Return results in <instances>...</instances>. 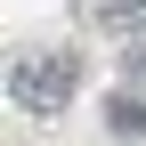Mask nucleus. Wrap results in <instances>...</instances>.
Returning <instances> with one entry per match:
<instances>
[{"label": "nucleus", "mask_w": 146, "mask_h": 146, "mask_svg": "<svg viewBox=\"0 0 146 146\" xmlns=\"http://www.w3.org/2000/svg\"><path fill=\"white\" fill-rule=\"evenodd\" d=\"M73 89H81V65H73L65 49H25V57L8 65V98L25 106V114H57Z\"/></svg>", "instance_id": "nucleus-1"}, {"label": "nucleus", "mask_w": 146, "mask_h": 146, "mask_svg": "<svg viewBox=\"0 0 146 146\" xmlns=\"http://www.w3.org/2000/svg\"><path fill=\"white\" fill-rule=\"evenodd\" d=\"M89 25H98V33H122V41H138V33H146V0H89Z\"/></svg>", "instance_id": "nucleus-2"}, {"label": "nucleus", "mask_w": 146, "mask_h": 146, "mask_svg": "<svg viewBox=\"0 0 146 146\" xmlns=\"http://www.w3.org/2000/svg\"><path fill=\"white\" fill-rule=\"evenodd\" d=\"M106 122H114V138H146V89H122L106 106Z\"/></svg>", "instance_id": "nucleus-3"}, {"label": "nucleus", "mask_w": 146, "mask_h": 146, "mask_svg": "<svg viewBox=\"0 0 146 146\" xmlns=\"http://www.w3.org/2000/svg\"><path fill=\"white\" fill-rule=\"evenodd\" d=\"M122 89H146V33L130 41V57H122Z\"/></svg>", "instance_id": "nucleus-4"}]
</instances>
